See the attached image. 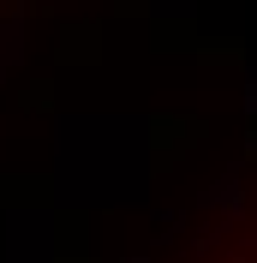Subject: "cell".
I'll return each instance as SVG.
<instances>
[{
	"instance_id": "obj_1",
	"label": "cell",
	"mask_w": 257,
	"mask_h": 263,
	"mask_svg": "<svg viewBox=\"0 0 257 263\" xmlns=\"http://www.w3.org/2000/svg\"><path fill=\"white\" fill-rule=\"evenodd\" d=\"M161 263H257V162L245 167L233 197L209 221H197Z\"/></svg>"
},
{
	"instance_id": "obj_2",
	"label": "cell",
	"mask_w": 257,
	"mask_h": 263,
	"mask_svg": "<svg viewBox=\"0 0 257 263\" xmlns=\"http://www.w3.org/2000/svg\"><path fill=\"white\" fill-rule=\"evenodd\" d=\"M0 6H6V0H0Z\"/></svg>"
}]
</instances>
